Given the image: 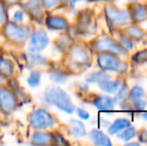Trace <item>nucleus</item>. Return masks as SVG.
I'll return each mask as SVG.
<instances>
[{
	"label": "nucleus",
	"mask_w": 147,
	"mask_h": 146,
	"mask_svg": "<svg viewBox=\"0 0 147 146\" xmlns=\"http://www.w3.org/2000/svg\"><path fill=\"white\" fill-rule=\"evenodd\" d=\"M2 81H3V76H1V75H0V84L2 83Z\"/></svg>",
	"instance_id": "nucleus-37"
},
{
	"label": "nucleus",
	"mask_w": 147,
	"mask_h": 146,
	"mask_svg": "<svg viewBox=\"0 0 147 146\" xmlns=\"http://www.w3.org/2000/svg\"><path fill=\"white\" fill-rule=\"evenodd\" d=\"M41 4H42L41 3V0H29L24 5V7L33 16H37L38 14L41 13Z\"/></svg>",
	"instance_id": "nucleus-20"
},
{
	"label": "nucleus",
	"mask_w": 147,
	"mask_h": 146,
	"mask_svg": "<svg viewBox=\"0 0 147 146\" xmlns=\"http://www.w3.org/2000/svg\"><path fill=\"white\" fill-rule=\"evenodd\" d=\"M55 123L53 116L47 110L39 108L33 111L30 116V124L35 129H45L53 126Z\"/></svg>",
	"instance_id": "nucleus-4"
},
{
	"label": "nucleus",
	"mask_w": 147,
	"mask_h": 146,
	"mask_svg": "<svg viewBox=\"0 0 147 146\" xmlns=\"http://www.w3.org/2000/svg\"><path fill=\"white\" fill-rule=\"evenodd\" d=\"M44 98L47 103L56 106L60 110L64 111L68 114L73 113L74 109H75L74 104L70 99V96L63 89L57 87V86H50V87L46 88L44 92Z\"/></svg>",
	"instance_id": "nucleus-1"
},
{
	"label": "nucleus",
	"mask_w": 147,
	"mask_h": 146,
	"mask_svg": "<svg viewBox=\"0 0 147 146\" xmlns=\"http://www.w3.org/2000/svg\"><path fill=\"white\" fill-rule=\"evenodd\" d=\"M31 140L34 144L44 145L51 143L52 140V135L47 132H36L31 136Z\"/></svg>",
	"instance_id": "nucleus-18"
},
{
	"label": "nucleus",
	"mask_w": 147,
	"mask_h": 146,
	"mask_svg": "<svg viewBox=\"0 0 147 146\" xmlns=\"http://www.w3.org/2000/svg\"><path fill=\"white\" fill-rule=\"evenodd\" d=\"M14 71V65L10 60L5 58H0V75L10 76Z\"/></svg>",
	"instance_id": "nucleus-19"
},
{
	"label": "nucleus",
	"mask_w": 147,
	"mask_h": 146,
	"mask_svg": "<svg viewBox=\"0 0 147 146\" xmlns=\"http://www.w3.org/2000/svg\"><path fill=\"white\" fill-rule=\"evenodd\" d=\"M115 100L109 96H99L93 101L94 106L102 111H112L114 109Z\"/></svg>",
	"instance_id": "nucleus-12"
},
{
	"label": "nucleus",
	"mask_w": 147,
	"mask_h": 146,
	"mask_svg": "<svg viewBox=\"0 0 147 146\" xmlns=\"http://www.w3.org/2000/svg\"><path fill=\"white\" fill-rule=\"evenodd\" d=\"M68 76L65 73L59 72V71H53L50 74V79L55 83H64Z\"/></svg>",
	"instance_id": "nucleus-25"
},
{
	"label": "nucleus",
	"mask_w": 147,
	"mask_h": 146,
	"mask_svg": "<svg viewBox=\"0 0 147 146\" xmlns=\"http://www.w3.org/2000/svg\"><path fill=\"white\" fill-rule=\"evenodd\" d=\"M135 136H136V129L134 128V127H130V126L126 127L125 129L121 130V132L117 135L118 138L123 141H129V140H131L132 138H134Z\"/></svg>",
	"instance_id": "nucleus-21"
},
{
	"label": "nucleus",
	"mask_w": 147,
	"mask_h": 146,
	"mask_svg": "<svg viewBox=\"0 0 147 146\" xmlns=\"http://www.w3.org/2000/svg\"><path fill=\"white\" fill-rule=\"evenodd\" d=\"M105 14L109 23L113 26L125 25L132 22L131 16L128 10H119L113 5H107L105 8Z\"/></svg>",
	"instance_id": "nucleus-3"
},
{
	"label": "nucleus",
	"mask_w": 147,
	"mask_h": 146,
	"mask_svg": "<svg viewBox=\"0 0 147 146\" xmlns=\"http://www.w3.org/2000/svg\"><path fill=\"white\" fill-rule=\"evenodd\" d=\"M70 125V135L75 138H81L86 135V129L85 125L83 122L76 119H71L69 122Z\"/></svg>",
	"instance_id": "nucleus-14"
},
{
	"label": "nucleus",
	"mask_w": 147,
	"mask_h": 146,
	"mask_svg": "<svg viewBox=\"0 0 147 146\" xmlns=\"http://www.w3.org/2000/svg\"><path fill=\"white\" fill-rule=\"evenodd\" d=\"M89 137H90L91 141L96 145L110 146L112 144L110 139L108 138V136L103 131L99 130V129H93V130H91V132L89 133Z\"/></svg>",
	"instance_id": "nucleus-11"
},
{
	"label": "nucleus",
	"mask_w": 147,
	"mask_h": 146,
	"mask_svg": "<svg viewBox=\"0 0 147 146\" xmlns=\"http://www.w3.org/2000/svg\"><path fill=\"white\" fill-rule=\"evenodd\" d=\"M130 124H131V123H130V121L128 120V119H125V118L115 119L114 122L112 123V125L108 128V132L110 135L117 134L118 132H120L121 130L125 129L126 127H129Z\"/></svg>",
	"instance_id": "nucleus-16"
},
{
	"label": "nucleus",
	"mask_w": 147,
	"mask_h": 146,
	"mask_svg": "<svg viewBox=\"0 0 147 146\" xmlns=\"http://www.w3.org/2000/svg\"><path fill=\"white\" fill-rule=\"evenodd\" d=\"M41 73L39 71H33L27 78V83L30 87H37L40 83Z\"/></svg>",
	"instance_id": "nucleus-23"
},
{
	"label": "nucleus",
	"mask_w": 147,
	"mask_h": 146,
	"mask_svg": "<svg viewBox=\"0 0 147 146\" xmlns=\"http://www.w3.org/2000/svg\"><path fill=\"white\" fill-rule=\"evenodd\" d=\"M134 61L136 62H146L147 61V49L137 52L133 57H132Z\"/></svg>",
	"instance_id": "nucleus-27"
},
{
	"label": "nucleus",
	"mask_w": 147,
	"mask_h": 146,
	"mask_svg": "<svg viewBox=\"0 0 147 146\" xmlns=\"http://www.w3.org/2000/svg\"><path fill=\"white\" fill-rule=\"evenodd\" d=\"M108 78H110L108 74H105L103 72H93L86 76V81L89 83H98L101 80L108 79Z\"/></svg>",
	"instance_id": "nucleus-22"
},
{
	"label": "nucleus",
	"mask_w": 147,
	"mask_h": 146,
	"mask_svg": "<svg viewBox=\"0 0 147 146\" xmlns=\"http://www.w3.org/2000/svg\"><path fill=\"white\" fill-rule=\"evenodd\" d=\"M41 3L44 5L45 8L51 9V8H54L58 5L59 0H41Z\"/></svg>",
	"instance_id": "nucleus-28"
},
{
	"label": "nucleus",
	"mask_w": 147,
	"mask_h": 146,
	"mask_svg": "<svg viewBox=\"0 0 147 146\" xmlns=\"http://www.w3.org/2000/svg\"><path fill=\"white\" fill-rule=\"evenodd\" d=\"M142 118L145 119V120H147V112H144L143 114H142Z\"/></svg>",
	"instance_id": "nucleus-36"
},
{
	"label": "nucleus",
	"mask_w": 147,
	"mask_h": 146,
	"mask_svg": "<svg viewBox=\"0 0 147 146\" xmlns=\"http://www.w3.org/2000/svg\"><path fill=\"white\" fill-rule=\"evenodd\" d=\"M13 18L15 21L17 22H22L24 19V13L22 11H20V10H18V11H16L15 13H14L13 15Z\"/></svg>",
	"instance_id": "nucleus-32"
},
{
	"label": "nucleus",
	"mask_w": 147,
	"mask_h": 146,
	"mask_svg": "<svg viewBox=\"0 0 147 146\" xmlns=\"http://www.w3.org/2000/svg\"><path fill=\"white\" fill-rule=\"evenodd\" d=\"M49 44V37L43 30H35L31 33L29 41V50L31 52L41 51Z\"/></svg>",
	"instance_id": "nucleus-7"
},
{
	"label": "nucleus",
	"mask_w": 147,
	"mask_h": 146,
	"mask_svg": "<svg viewBox=\"0 0 147 146\" xmlns=\"http://www.w3.org/2000/svg\"><path fill=\"white\" fill-rule=\"evenodd\" d=\"M46 25L49 29L64 30L68 27V22L61 16H50L46 19Z\"/></svg>",
	"instance_id": "nucleus-13"
},
{
	"label": "nucleus",
	"mask_w": 147,
	"mask_h": 146,
	"mask_svg": "<svg viewBox=\"0 0 147 146\" xmlns=\"http://www.w3.org/2000/svg\"><path fill=\"white\" fill-rule=\"evenodd\" d=\"M90 1H99V0H90Z\"/></svg>",
	"instance_id": "nucleus-38"
},
{
	"label": "nucleus",
	"mask_w": 147,
	"mask_h": 146,
	"mask_svg": "<svg viewBox=\"0 0 147 146\" xmlns=\"http://www.w3.org/2000/svg\"><path fill=\"white\" fill-rule=\"evenodd\" d=\"M97 63L100 69L104 71H113L122 74L127 69V64L120 60L118 54L113 52H99Z\"/></svg>",
	"instance_id": "nucleus-2"
},
{
	"label": "nucleus",
	"mask_w": 147,
	"mask_h": 146,
	"mask_svg": "<svg viewBox=\"0 0 147 146\" xmlns=\"http://www.w3.org/2000/svg\"><path fill=\"white\" fill-rule=\"evenodd\" d=\"M4 33L8 39L14 42H23L29 35V28L25 26H19L15 23H8L5 26Z\"/></svg>",
	"instance_id": "nucleus-6"
},
{
	"label": "nucleus",
	"mask_w": 147,
	"mask_h": 146,
	"mask_svg": "<svg viewBox=\"0 0 147 146\" xmlns=\"http://www.w3.org/2000/svg\"><path fill=\"white\" fill-rule=\"evenodd\" d=\"M144 95V90L141 86H134L132 87V89L130 90V93H129V96L133 101L135 100H138V99H141V97Z\"/></svg>",
	"instance_id": "nucleus-24"
},
{
	"label": "nucleus",
	"mask_w": 147,
	"mask_h": 146,
	"mask_svg": "<svg viewBox=\"0 0 147 146\" xmlns=\"http://www.w3.org/2000/svg\"><path fill=\"white\" fill-rule=\"evenodd\" d=\"M98 85L99 88L106 93H115L120 87V81L110 80V78H108V79H103L99 81Z\"/></svg>",
	"instance_id": "nucleus-15"
},
{
	"label": "nucleus",
	"mask_w": 147,
	"mask_h": 146,
	"mask_svg": "<svg viewBox=\"0 0 147 146\" xmlns=\"http://www.w3.org/2000/svg\"><path fill=\"white\" fill-rule=\"evenodd\" d=\"M140 140L143 141V142H147V131L143 130L141 133H140Z\"/></svg>",
	"instance_id": "nucleus-33"
},
{
	"label": "nucleus",
	"mask_w": 147,
	"mask_h": 146,
	"mask_svg": "<svg viewBox=\"0 0 147 146\" xmlns=\"http://www.w3.org/2000/svg\"><path fill=\"white\" fill-rule=\"evenodd\" d=\"M132 22H141L147 19V5L140 3H132L128 9Z\"/></svg>",
	"instance_id": "nucleus-9"
},
{
	"label": "nucleus",
	"mask_w": 147,
	"mask_h": 146,
	"mask_svg": "<svg viewBox=\"0 0 147 146\" xmlns=\"http://www.w3.org/2000/svg\"><path fill=\"white\" fill-rule=\"evenodd\" d=\"M134 106H135L136 109H138V110H144L146 107V102L144 101V100H141V99L135 100V102H134Z\"/></svg>",
	"instance_id": "nucleus-31"
},
{
	"label": "nucleus",
	"mask_w": 147,
	"mask_h": 146,
	"mask_svg": "<svg viewBox=\"0 0 147 146\" xmlns=\"http://www.w3.org/2000/svg\"><path fill=\"white\" fill-rule=\"evenodd\" d=\"M77 114L83 120H87V119H89V117H90L88 111H86L85 109H82V108H77Z\"/></svg>",
	"instance_id": "nucleus-30"
},
{
	"label": "nucleus",
	"mask_w": 147,
	"mask_h": 146,
	"mask_svg": "<svg viewBox=\"0 0 147 146\" xmlns=\"http://www.w3.org/2000/svg\"><path fill=\"white\" fill-rule=\"evenodd\" d=\"M94 48L99 52H113L116 54H124L125 49L121 46L120 43L116 42L111 37L102 36L99 37L94 42Z\"/></svg>",
	"instance_id": "nucleus-5"
},
{
	"label": "nucleus",
	"mask_w": 147,
	"mask_h": 146,
	"mask_svg": "<svg viewBox=\"0 0 147 146\" xmlns=\"http://www.w3.org/2000/svg\"><path fill=\"white\" fill-rule=\"evenodd\" d=\"M72 4H76V3H79V2H85L88 1V0H70Z\"/></svg>",
	"instance_id": "nucleus-35"
},
{
	"label": "nucleus",
	"mask_w": 147,
	"mask_h": 146,
	"mask_svg": "<svg viewBox=\"0 0 147 146\" xmlns=\"http://www.w3.org/2000/svg\"><path fill=\"white\" fill-rule=\"evenodd\" d=\"M71 59L73 62L79 65H87L90 61V55L86 49L76 46L71 50Z\"/></svg>",
	"instance_id": "nucleus-10"
},
{
	"label": "nucleus",
	"mask_w": 147,
	"mask_h": 146,
	"mask_svg": "<svg viewBox=\"0 0 147 146\" xmlns=\"http://www.w3.org/2000/svg\"><path fill=\"white\" fill-rule=\"evenodd\" d=\"M6 18H7V13L4 7V3L0 2V25H2L6 21Z\"/></svg>",
	"instance_id": "nucleus-29"
},
{
	"label": "nucleus",
	"mask_w": 147,
	"mask_h": 146,
	"mask_svg": "<svg viewBox=\"0 0 147 146\" xmlns=\"http://www.w3.org/2000/svg\"><path fill=\"white\" fill-rule=\"evenodd\" d=\"M127 97V85L124 84L121 88L119 87V90L117 92L116 98H115V102H122L126 99Z\"/></svg>",
	"instance_id": "nucleus-26"
},
{
	"label": "nucleus",
	"mask_w": 147,
	"mask_h": 146,
	"mask_svg": "<svg viewBox=\"0 0 147 146\" xmlns=\"http://www.w3.org/2000/svg\"><path fill=\"white\" fill-rule=\"evenodd\" d=\"M3 3H7L9 5H12V4H15V3H18L20 0H3Z\"/></svg>",
	"instance_id": "nucleus-34"
},
{
	"label": "nucleus",
	"mask_w": 147,
	"mask_h": 146,
	"mask_svg": "<svg viewBox=\"0 0 147 146\" xmlns=\"http://www.w3.org/2000/svg\"><path fill=\"white\" fill-rule=\"evenodd\" d=\"M16 105L15 95L7 88H0V108L4 112H11L16 108Z\"/></svg>",
	"instance_id": "nucleus-8"
},
{
	"label": "nucleus",
	"mask_w": 147,
	"mask_h": 146,
	"mask_svg": "<svg viewBox=\"0 0 147 146\" xmlns=\"http://www.w3.org/2000/svg\"><path fill=\"white\" fill-rule=\"evenodd\" d=\"M124 33H125L124 35L131 39V40H140L145 35L143 30L136 25H131L126 27L125 30H124Z\"/></svg>",
	"instance_id": "nucleus-17"
}]
</instances>
